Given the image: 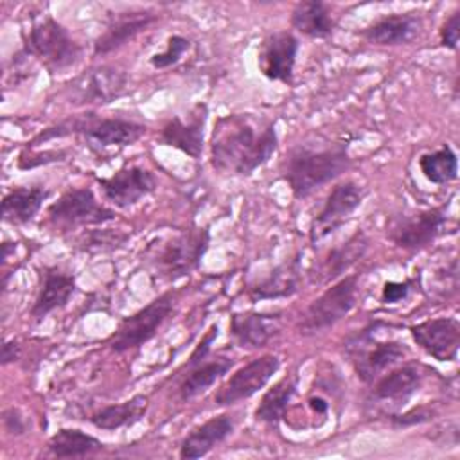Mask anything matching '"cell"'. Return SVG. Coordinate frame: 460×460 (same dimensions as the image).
<instances>
[{"label":"cell","instance_id":"obj_15","mask_svg":"<svg viewBox=\"0 0 460 460\" xmlns=\"http://www.w3.org/2000/svg\"><path fill=\"white\" fill-rule=\"evenodd\" d=\"M128 75L111 65L84 70L68 84V99L75 106H102L124 95Z\"/></svg>","mask_w":460,"mask_h":460},{"label":"cell","instance_id":"obj_22","mask_svg":"<svg viewBox=\"0 0 460 460\" xmlns=\"http://www.w3.org/2000/svg\"><path fill=\"white\" fill-rule=\"evenodd\" d=\"M40 284L31 305L32 322H43L50 313L68 305L75 293V275L63 271L58 266H43L38 270Z\"/></svg>","mask_w":460,"mask_h":460},{"label":"cell","instance_id":"obj_8","mask_svg":"<svg viewBox=\"0 0 460 460\" xmlns=\"http://www.w3.org/2000/svg\"><path fill=\"white\" fill-rule=\"evenodd\" d=\"M178 304V291L167 289L155 296L149 304L135 311L133 314L122 318L117 329L110 334L108 345L113 352L122 354L137 350L156 336L164 322L172 314Z\"/></svg>","mask_w":460,"mask_h":460},{"label":"cell","instance_id":"obj_7","mask_svg":"<svg viewBox=\"0 0 460 460\" xmlns=\"http://www.w3.org/2000/svg\"><path fill=\"white\" fill-rule=\"evenodd\" d=\"M359 275L350 273L334 280L325 291L316 296L300 314L296 322V331L300 336L322 334L343 320L354 307L358 300Z\"/></svg>","mask_w":460,"mask_h":460},{"label":"cell","instance_id":"obj_28","mask_svg":"<svg viewBox=\"0 0 460 460\" xmlns=\"http://www.w3.org/2000/svg\"><path fill=\"white\" fill-rule=\"evenodd\" d=\"M289 23L296 32L311 40H327L336 29L331 7L322 0H302L295 4Z\"/></svg>","mask_w":460,"mask_h":460},{"label":"cell","instance_id":"obj_3","mask_svg":"<svg viewBox=\"0 0 460 460\" xmlns=\"http://www.w3.org/2000/svg\"><path fill=\"white\" fill-rule=\"evenodd\" d=\"M379 320L368 322L365 327L347 334L343 340V356L350 363L356 377L363 385H372L381 374L402 361L410 349L399 340H379Z\"/></svg>","mask_w":460,"mask_h":460},{"label":"cell","instance_id":"obj_34","mask_svg":"<svg viewBox=\"0 0 460 460\" xmlns=\"http://www.w3.org/2000/svg\"><path fill=\"white\" fill-rule=\"evenodd\" d=\"M190 49V40L181 36V34H172L167 38L165 41V49L162 52H155L149 58V65L156 70H164L169 68L172 65H176Z\"/></svg>","mask_w":460,"mask_h":460},{"label":"cell","instance_id":"obj_31","mask_svg":"<svg viewBox=\"0 0 460 460\" xmlns=\"http://www.w3.org/2000/svg\"><path fill=\"white\" fill-rule=\"evenodd\" d=\"M47 449L56 458H81L104 449V444L77 428H61L47 442Z\"/></svg>","mask_w":460,"mask_h":460},{"label":"cell","instance_id":"obj_9","mask_svg":"<svg viewBox=\"0 0 460 460\" xmlns=\"http://www.w3.org/2000/svg\"><path fill=\"white\" fill-rule=\"evenodd\" d=\"M217 338V325L214 323L199 340L196 349L192 350L190 358L183 365L178 376V386L176 394L180 401L187 402L201 394H205L208 388L216 385L221 377H225L230 368L235 365L234 358L230 356H212L210 349L214 340Z\"/></svg>","mask_w":460,"mask_h":460},{"label":"cell","instance_id":"obj_11","mask_svg":"<svg viewBox=\"0 0 460 460\" xmlns=\"http://www.w3.org/2000/svg\"><path fill=\"white\" fill-rule=\"evenodd\" d=\"M426 372V367L415 361L394 365L372 383L367 404L379 410L385 417L401 411L422 388Z\"/></svg>","mask_w":460,"mask_h":460},{"label":"cell","instance_id":"obj_18","mask_svg":"<svg viewBox=\"0 0 460 460\" xmlns=\"http://www.w3.org/2000/svg\"><path fill=\"white\" fill-rule=\"evenodd\" d=\"M298 50L300 41L291 31H277L266 34L257 52L259 72L268 81L291 84Z\"/></svg>","mask_w":460,"mask_h":460},{"label":"cell","instance_id":"obj_25","mask_svg":"<svg viewBox=\"0 0 460 460\" xmlns=\"http://www.w3.org/2000/svg\"><path fill=\"white\" fill-rule=\"evenodd\" d=\"M422 29V18L415 11L383 14L359 31V36L377 47H397L413 41Z\"/></svg>","mask_w":460,"mask_h":460},{"label":"cell","instance_id":"obj_36","mask_svg":"<svg viewBox=\"0 0 460 460\" xmlns=\"http://www.w3.org/2000/svg\"><path fill=\"white\" fill-rule=\"evenodd\" d=\"M66 158L65 149H45V151H34L25 147L18 158H16V167L20 171H31L41 165H49L54 162H63Z\"/></svg>","mask_w":460,"mask_h":460},{"label":"cell","instance_id":"obj_16","mask_svg":"<svg viewBox=\"0 0 460 460\" xmlns=\"http://www.w3.org/2000/svg\"><path fill=\"white\" fill-rule=\"evenodd\" d=\"M102 198L113 208H131L156 190V176L142 165H124L108 178H97Z\"/></svg>","mask_w":460,"mask_h":460},{"label":"cell","instance_id":"obj_38","mask_svg":"<svg viewBox=\"0 0 460 460\" xmlns=\"http://www.w3.org/2000/svg\"><path fill=\"white\" fill-rule=\"evenodd\" d=\"M413 286H415V279L386 280L381 288V302L383 304H399L410 296Z\"/></svg>","mask_w":460,"mask_h":460},{"label":"cell","instance_id":"obj_10","mask_svg":"<svg viewBox=\"0 0 460 460\" xmlns=\"http://www.w3.org/2000/svg\"><path fill=\"white\" fill-rule=\"evenodd\" d=\"M115 217V208L101 203L90 187H70L47 207L49 225L63 234L83 226H99Z\"/></svg>","mask_w":460,"mask_h":460},{"label":"cell","instance_id":"obj_4","mask_svg":"<svg viewBox=\"0 0 460 460\" xmlns=\"http://www.w3.org/2000/svg\"><path fill=\"white\" fill-rule=\"evenodd\" d=\"M208 246L210 230L207 226L190 225L162 239L156 250L149 246V262L160 280L176 282L199 268Z\"/></svg>","mask_w":460,"mask_h":460},{"label":"cell","instance_id":"obj_39","mask_svg":"<svg viewBox=\"0 0 460 460\" xmlns=\"http://www.w3.org/2000/svg\"><path fill=\"white\" fill-rule=\"evenodd\" d=\"M2 426H4V431L11 437H22L27 433V428H29V422H27V417L23 415V411L16 406H9L2 411Z\"/></svg>","mask_w":460,"mask_h":460},{"label":"cell","instance_id":"obj_23","mask_svg":"<svg viewBox=\"0 0 460 460\" xmlns=\"http://www.w3.org/2000/svg\"><path fill=\"white\" fill-rule=\"evenodd\" d=\"M282 311H237L230 314L228 336L244 350H259L266 347L280 331Z\"/></svg>","mask_w":460,"mask_h":460},{"label":"cell","instance_id":"obj_12","mask_svg":"<svg viewBox=\"0 0 460 460\" xmlns=\"http://www.w3.org/2000/svg\"><path fill=\"white\" fill-rule=\"evenodd\" d=\"M367 198V187L356 180H343L331 187L320 210L309 223V243L318 244L327 235L341 228Z\"/></svg>","mask_w":460,"mask_h":460},{"label":"cell","instance_id":"obj_35","mask_svg":"<svg viewBox=\"0 0 460 460\" xmlns=\"http://www.w3.org/2000/svg\"><path fill=\"white\" fill-rule=\"evenodd\" d=\"M435 408H431L429 404H415L408 410H401L395 413L386 415L392 428L395 429H404V428H413V426H420L426 422H431L435 417Z\"/></svg>","mask_w":460,"mask_h":460},{"label":"cell","instance_id":"obj_42","mask_svg":"<svg viewBox=\"0 0 460 460\" xmlns=\"http://www.w3.org/2000/svg\"><path fill=\"white\" fill-rule=\"evenodd\" d=\"M14 248H16L14 243H9V241H4V243H2V255H0V259H2V264H4V266H5L7 259H9V255L14 253Z\"/></svg>","mask_w":460,"mask_h":460},{"label":"cell","instance_id":"obj_1","mask_svg":"<svg viewBox=\"0 0 460 460\" xmlns=\"http://www.w3.org/2000/svg\"><path fill=\"white\" fill-rule=\"evenodd\" d=\"M279 147L275 120L255 113H228L210 135V165L223 176H252Z\"/></svg>","mask_w":460,"mask_h":460},{"label":"cell","instance_id":"obj_24","mask_svg":"<svg viewBox=\"0 0 460 460\" xmlns=\"http://www.w3.org/2000/svg\"><path fill=\"white\" fill-rule=\"evenodd\" d=\"M370 248V239L365 230L358 228L343 243L329 248L325 255L316 264V270H311L309 282L313 284H329L341 279L358 261H361Z\"/></svg>","mask_w":460,"mask_h":460},{"label":"cell","instance_id":"obj_5","mask_svg":"<svg viewBox=\"0 0 460 460\" xmlns=\"http://www.w3.org/2000/svg\"><path fill=\"white\" fill-rule=\"evenodd\" d=\"M22 52L38 59L50 75L74 68L83 58V47L50 14L34 22L23 34Z\"/></svg>","mask_w":460,"mask_h":460},{"label":"cell","instance_id":"obj_29","mask_svg":"<svg viewBox=\"0 0 460 460\" xmlns=\"http://www.w3.org/2000/svg\"><path fill=\"white\" fill-rule=\"evenodd\" d=\"M298 385H300V376L296 370L282 376L277 383H273L262 394L253 411V419L268 426H277L286 417V411L298 390Z\"/></svg>","mask_w":460,"mask_h":460},{"label":"cell","instance_id":"obj_6","mask_svg":"<svg viewBox=\"0 0 460 460\" xmlns=\"http://www.w3.org/2000/svg\"><path fill=\"white\" fill-rule=\"evenodd\" d=\"M146 131L147 128L142 122L126 117H101L97 113L70 115L54 124V133L58 138L79 135L95 151L131 146L138 142Z\"/></svg>","mask_w":460,"mask_h":460},{"label":"cell","instance_id":"obj_17","mask_svg":"<svg viewBox=\"0 0 460 460\" xmlns=\"http://www.w3.org/2000/svg\"><path fill=\"white\" fill-rule=\"evenodd\" d=\"M207 120H208L207 102H196L187 111V117L183 115L169 117L160 129L158 140L164 146L178 149L194 160H199L205 149Z\"/></svg>","mask_w":460,"mask_h":460},{"label":"cell","instance_id":"obj_26","mask_svg":"<svg viewBox=\"0 0 460 460\" xmlns=\"http://www.w3.org/2000/svg\"><path fill=\"white\" fill-rule=\"evenodd\" d=\"M235 429L232 413H217L194 426L180 442L178 456L181 460H196L207 456L214 447L223 444Z\"/></svg>","mask_w":460,"mask_h":460},{"label":"cell","instance_id":"obj_2","mask_svg":"<svg viewBox=\"0 0 460 460\" xmlns=\"http://www.w3.org/2000/svg\"><path fill=\"white\" fill-rule=\"evenodd\" d=\"M350 167L349 140H307L288 149L280 164V176L295 199H305L343 176Z\"/></svg>","mask_w":460,"mask_h":460},{"label":"cell","instance_id":"obj_37","mask_svg":"<svg viewBox=\"0 0 460 460\" xmlns=\"http://www.w3.org/2000/svg\"><path fill=\"white\" fill-rule=\"evenodd\" d=\"M458 38H460V9H455L440 25L438 29V43L440 47L456 52L458 50Z\"/></svg>","mask_w":460,"mask_h":460},{"label":"cell","instance_id":"obj_14","mask_svg":"<svg viewBox=\"0 0 460 460\" xmlns=\"http://www.w3.org/2000/svg\"><path fill=\"white\" fill-rule=\"evenodd\" d=\"M280 368L277 354H261L226 377L216 390L212 401L217 408H230L259 394Z\"/></svg>","mask_w":460,"mask_h":460},{"label":"cell","instance_id":"obj_33","mask_svg":"<svg viewBox=\"0 0 460 460\" xmlns=\"http://www.w3.org/2000/svg\"><path fill=\"white\" fill-rule=\"evenodd\" d=\"M129 239L126 232L102 228V230H88L79 235L77 248L86 253H104L113 252L124 246V243Z\"/></svg>","mask_w":460,"mask_h":460},{"label":"cell","instance_id":"obj_32","mask_svg":"<svg viewBox=\"0 0 460 460\" xmlns=\"http://www.w3.org/2000/svg\"><path fill=\"white\" fill-rule=\"evenodd\" d=\"M422 176L433 185H446L458 178V156L449 144L419 156Z\"/></svg>","mask_w":460,"mask_h":460},{"label":"cell","instance_id":"obj_21","mask_svg":"<svg viewBox=\"0 0 460 460\" xmlns=\"http://www.w3.org/2000/svg\"><path fill=\"white\" fill-rule=\"evenodd\" d=\"M302 253L296 252L273 266L248 286V298L255 302L291 298L302 288Z\"/></svg>","mask_w":460,"mask_h":460},{"label":"cell","instance_id":"obj_40","mask_svg":"<svg viewBox=\"0 0 460 460\" xmlns=\"http://www.w3.org/2000/svg\"><path fill=\"white\" fill-rule=\"evenodd\" d=\"M20 358V343L16 340H5L4 345H2V365H9V363H14L16 359Z\"/></svg>","mask_w":460,"mask_h":460},{"label":"cell","instance_id":"obj_13","mask_svg":"<svg viewBox=\"0 0 460 460\" xmlns=\"http://www.w3.org/2000/svg\"><path fill=\"white\" fill-rule=\"evenodd\" d=\"M447 223L446 205L395 216L386 225V237L399 250L415 253L433 244Z\"/></svg>","mask_w":460,"mask_h":460},{"label":"cell","instance_id":"obj_20","mask_svg":"<svg viewBox=\"0 0 460 460\" xmlns=\"http://www.w3.org/2000/svg\"><path fill=\"white\" fill-rule=\"evenodd\" d=\"M156 20L158 14L151 9H133L110 14L104 31L93 40V58H102L122 49Z\"/></svg>","mask_w":460,"mask_h":460},{"label":"cell","instance_id":"obj_19","mask_svg":"<svg viewBox=\"0 0 460 460\" xmlns=\"http://www.w3.org/2000/svg\"><path fill=\"white\" fill-rule=\"evenodd\" d=\"M410 334L419 349L440 363L458 358L460 322L455 316L426 318L410 325Z\"/></svg>","mask_w":460,"mask_h":460},{"label":"cell","instance_id":"obj_27","mask_svg":"<svg viewBox=\"0 0 460 460\" xmlns=\"http://www.w3.org/2000/svg\"><path fill=\"white\" fill-rule=\"evenodd\" d=\"M49 196L50 190L41 183L13 187L2 198V221L11 226H23L31 223L41 210L43 201H47Z\"/></svg>","mask_w":460,"mask_h":460},{"label":"cell","instance_id":"obj_30","mask_svg":"<svg viewBox=\"0 0 460 460\" xmlns=\"http://www.w3.org/2000/svg\"><path fill=\"white\" fill-rule=\"evenodd\" d=\"M149 408V399L144 394H137L122 402L102 406L101 410L93 411L88 420L97 429L102 431H117L120 428H131L140 422Z\"/></svg>","mask_w":460,"mask_h":460},{"label":"cell","instance_id":"obj_41","mask_svg":"<svg viewBox=\"0 0 460 460\" xmlns=\"http://www.w3.org/2000/svg\"><path fill=\"white\" fill-rule=\"evenodd\" d=\"M307 406L311 408V411H313L314 415L322 417V420H325V419H327L331 404H329V401H327L325 397H322V395H309V399H307Z\"/></svg>","mask_w":460,"mask_h":460}]
</instances>
